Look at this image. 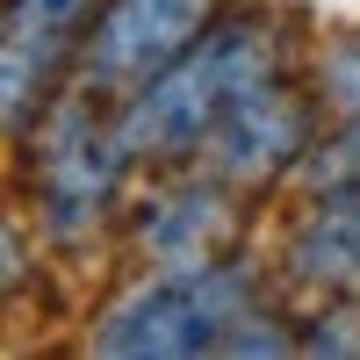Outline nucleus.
<instances>
[{"instance_id": "obj_1", "label": "nucleus", "mask_w": 360, "mask_h": 360, "mask_svg": "<svg viewBox=\"0 0 360 360\" xmlns=\"http://www.w3.org/2000/svg\"><path fill=\"white\" fill-rule=\"evenodd\" d=\"M266 72H281V29L274 22H217L209 37L166 65L159 79H144L137 94L115 108V130H123L130 159H188V152H209L224 108L259 86Z\"/></svg>"}, {"instance_id": "obj_2", "label": "nucleus", "mask_w": 360, "mask_h": 360, "mask_svg": "<svg viewBox=\"0 0 360 360\" xmlns=\"http://www.w3.org/2000/svg\"><path fill=\"white\" fill-rule=\"evenodd\" d=\"M259 310L245 266H166L159 281L130 288L101 324H94V353L108 360H188V353H231V339L245 332V317Z\"/></svg>"}, {"instance_id": "obj_3", "label": "nucleus", "mask_w": 360, "mask_h": 360, "mask_svg": "<svg viewBox=\"0 0 360 360\" xmlns=\"http://www.w3.org/2000/svg\"><path fill=\"white\" fill-rule=\"evenodd\" d=\"M94 101L101 94H86L72 79V94H58L37 115V202H44V224L58 231V245H86L101 231L115 188H123V166H137L123 130L94 115Z\"/></svg>"}, {"instance_id": "obj_4", "label": "nucleus", "mask_w": 360, "mask_h": 360, "mask_svg": "<svg viewBox=\"0 0 360 360\" xmlns=\"http://www.w3.org/2000/svg\"><path fill=\"white\" fill-rule=\"evenodd\" d=\"M217 15H224V0H101L72 79L101 101H130L144 79L180 65L217 29Z\"/></svg>"}, {"instance_id": "obj_5", "label": "nucleus", "mask_w": 360, "mask_h": 360, "mask_svg": "<svg viewBox=\"0 0 360 360\" xmlns=\"http://www.w3.org/2000/svg\"><path fill=\"white\" fill-rule=\"evenodd\" d=\"M310 152H317V101L288 72H266L259 86H245L209 137V166L231 188H266V180L295 173Z\"/></svg>"}, {"instance_id": "obj_6", "label": "nucleus", "mask_w": 360, "mask_h": 360, "mask_svg": "<svg viewBox=\"0 0 360 360\" xmlns=\"http://www.w3.org/2000/svg\"><path fill=\"white\" fill-rule=\"evenodd\" d=\"M86 29H94V0H8L0 101H8L15 137H29V123L58 101V79H65V65H79Z\"/></svg>"}, {"instance_id": "obj_7", "label": "nucleus", "mask_w": 360, "mask_h": 360, "mask_svg": "<svg viewBox=\"0 0 360 360\" xmlns=\"http://www.w3.org/2000/svg\"><path fill=\"white\" fill-rule=\"evenodd\" d=\"M288 281L310 295H360V188L324 195L288 231Z\"/></svg>"}, {"instance_id": "obj_8", "label": "nucleus", "mask_w": 360, "mask_h": 360, "mask_svg": "<svg viewBox=\"0 0 360 360\" xmlns=\"http://www.w3.org/2000/svg\"><path fill=\"white\" fill-rule=\"evenodd\" d=\"M231 180H188V188H166L137 224V245L152 252L159 266H209L231 231V202H224Z\"/></svg>"}, {"instance_id": "obj_9", "label": "nucleus", "mask_w": 360, "mask_h": 360, "mask_svg": "<svg viewBox=\"0 0 360 360\" xmlns=\"http://www.w3.org/2000/svg\"><path fill=\"white\" fill-rule=\"evenodd\" d=\"M303 180H310V195H346V188H360V115H339V130L303 159Z\"/></svg>"}, {"instance_id": "obj_10", "label": "nucleus", "mask_w": 360, "mask_h": 360, "mask_svg": "<svg viewBox=\"0 0 360 360\" xmlns=\"http://www.w3.org/2000/svg\"><path fill=\"white\" fill-rule=\"evenodd\" d=\"M310 86H317V101L332 115H360V29H353V37H332L317 51Z\"/></svg>"}]
</instances>
